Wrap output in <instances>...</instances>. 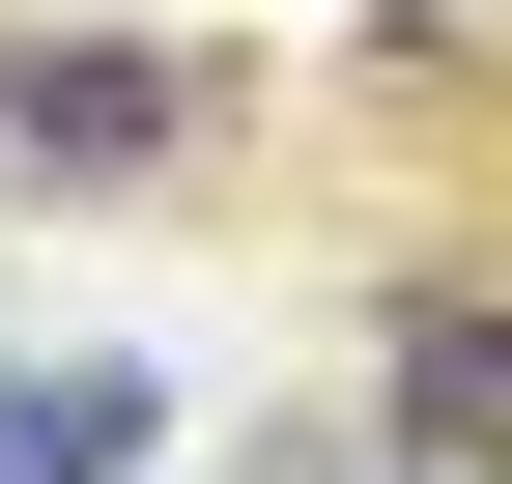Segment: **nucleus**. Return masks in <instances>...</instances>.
<instances>
[{"label":"nucleus","mask_w":512,"mask_h":484,"mask_svg":"<svg viewBox=\"0 0 512 484\" xmlns=\"http://www.w3.org/2000/svg\"><path fill=\"white\" fill-rule=\"evenodd\" d=\"M228 143L200 29H0V200H171Z\"/></svg>","instance_id":"1"},{"label":"nucleus","mask_w":512,"mask_h":484,"mask_svg":"<svg viewBox=\"0 0 512 484\" xmlns=\"http://www.w3.org/2000/svg\"><path fill=\"white\" fill-rule=\"evenodd\" d=\"M399 456H456V484H512V285H399Z\"/></svg>","instance_id":"2"},{"label":"nucleus","mask_w":512,"mask_h":484,"mask_svg":"<svg viewBox=\"0 0 512 484\" xmlns=\"http://www.w3.org/2000/svg\"><path fill=\"white\" fill-rule=\"evenodd\" d=\"M0 484H143V371H0Z\"/></svg>","instance_id":"3"},{"label":"nucleus","mask_w":512,"mask_h":484,"mask_svg":"<svg viewBox=\"0 0 512 484\" xmlns=\"http://www.w3.org/2000/svg\"><path fill=\"white\" fill-rule=\"evenodd\" d=\"M399 484H456V456H399Z\"/></svg>","instance_id":"4"}]
</instances>
